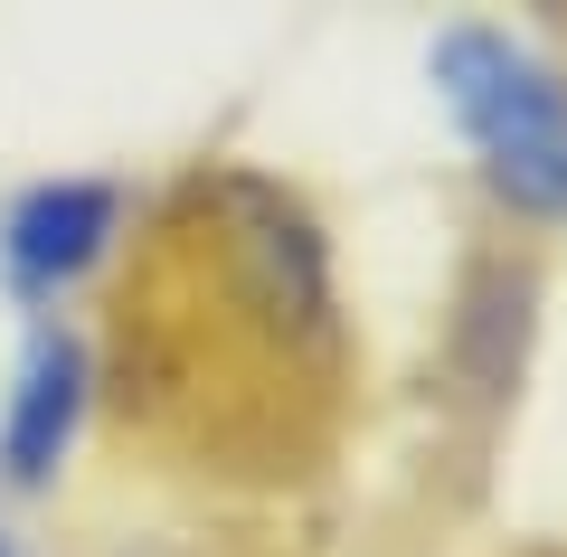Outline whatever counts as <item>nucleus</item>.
Returning <instances> with one entry per match:
<instances>
[{
	"mask_svg": "<svg viewBox=\"0 0 567 557\" xmlns=\"http://www.w3.org/2000/svg\"><path fill=\"white\" fill-rule=\"evenodd\" d=\"M435 85H445L464 142L483 152V179L520 218H567V76L520 48L511 29L454 20L435 39Z\"/></svg>",
	"mask_w": 567,
	"mask_h": 557,
	"instance_id": "obj_1",
	"label": "nucleus"
},
{
	"mask_svg": "<svg viewBox=\"0 0 567 557\" xmlns=\"http://www.w3.org/2000/svg\"><path fill=\"white\" fill-rule=\"evenodd\" d=\"M114 227H123L114 179H39V189H20L10 218H0V265H10L20 293H58L85 265H104Z\"/></svg>",
	"mask_w": 567,
	"mask_h": 557,
	"instance_id": "obj_2",
	"label": "nucleus"
},
{
	"mask_svg": "<svg viewBox=\"0 0 567 557\" xmlns=\"http://www.w3.org/2000/svg\"><path fill=\"white\" fill-rule=\"evenodd\" d=\"M85 416V350L76 331H39L20 359V379H10V416H0V463L20 482H48Z\"/></svg>",
	"mask_w": 567,
	"mask_h": 557,
	"instance_id": "obj_3",
	"label": "nucleus"
}]
</instances>
